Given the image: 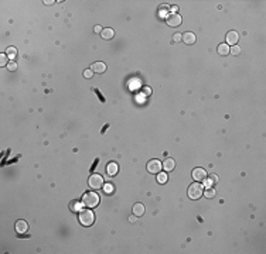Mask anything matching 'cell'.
I'll use <instances>...</instances> for the list:
<instances>
[{
    "instance_id": "cell-1",
    "label": "cell",
    "mask_w": 266,
    "mask_h": 254,
    "mask_svg": "<svg viewBox=\"0 0 266 254\" xmlns=\"http://www.w3.org/2000/svg\"><path fill=\"white\" fill-rule=\"evenodd\" d=\"M82 203L86 208H96L99 205V195L95 192H86L82 196Z\"/></svg>"
},
{
    "instance_id": "cell-2",
    "label": "cell",
    "mask_w": 266,
    "mask_h": 254,
    "mask_svg": "<svg viewBox=\"0 0 266 254\" xmlns=\"http://www.w3.org/2000/svg\"><path fill=\"white\" fill-rule=\"evenodd\" d=\"M94 220H95V215L91 212L88 208H86V209H82L81 212H79V222H81V225L91 226L94 223Z\"/></svg>"
},
{
    "instance_id": "cell-3",
    "label": "cell",
    "mask_w": 266,
    "mask_h": 254,
    "mask_svg": "<svg viewBox=\"0 0 266 254\" xmlns=\"http://www.w3.org/2000/svg\"><path fill=\"white\" fill-rule=\"evenodd\" d=\"M204 193V186L202 184H191L188 188V196L190 199H200L201 195Z\"/></svg>"
},
{
    "instance_id": "cell-4",
    "label": "cell",
    "mask_w": 266,
    "mask_h": 254,
    "mask_svg": "<svg viewBox=\"0 0 266 254\" xmlns=\"http://www.w3.org/2000/svg\"><path fill=\"white\" fill-rule=\"evenodd\" d=\"M103 178L102 175H99V174H92V175L88 178V185H89L92 189H99L103 186Z\"/></svg>"
},
{
    "instance_id": "cell-5",
    "label": "cell",
    "mask_w": 266,
    "mask_h": 254,
    "mask_svg": "<svg viewBox=\"0 0 266 254\" xmlns=\"http://www.w3.org/2000/svg\"><path fill=\"white\" fill-rule=\"evenodd\" d=\"M166 21H167V25H170V27H178L181 24V16L178 13H170L166 17Z\"/></svg>"
},
{
    "instance_id": "cell-6",
    "label": "cell",
    "mask_w": 266,
    "mask_h": 254,
    "mask_svg": "<svg viewBox=\"0 0 266 254\" xmlns=\"http://www.w3.org/2000/svg\"><path fill=\"white\" fill-rule=\"evenodd\" d=\"M161 168H163V164L159 160H150L147 162V171L150 174H159Z\"/></svg>"
},
{
    "instance_id": "cell-7",
    "label": "cell",
    "mask_w": 266,
    "mask_h": 254,
    "mask_svg": "<svg viewBox=\"0 0 266 254\" xmlns=\"http://www.w3.org/2000/svg\"><path fill=\"white\" fill-rule=\"evenodd\" d=\"M192 178H194V181H197V182H201V181H204L205 178H207V172L202 168H195L192 171Z\"/></svg>"
},
{
    "instance_id": "cell-8",
    "label": "cell",
    "mask_w": 266,
    "mask_h": 254,
    "mask_svg": "<svg viewBox=\"0 0 266 254\" xmlns=\"http://www.w3.org/2000/svg\"><path fill=\"white\" fill-rule=\"evenodd\" d=\"M27 229H29V223H27L26 220H17L16 222V232L19 234L26 233Z\"/></svg>"
},
{
    "instance_id": "cell-9",
    "label": "cell",
    "mask_w": 266,
    "mask_h": 254,
    "mask_svg": "<svg viewBox=\"0 0 266 254\" xmlns=\"http://www.w3.org/2000/svg\"><path fill=\"white\" fill-rule=\"evenodd\" d=\"M91 69H92V72H96V74H103L106 71V65L103 62H94Z\"/></svg>"
},
{
    "instance_id": "cell-10",
    "label": "cell",
    "mask_w": 266,
    "mask_h": 254,
    "mask_svg": "<svg viewBox=\"0 0 266 254\" xmlns=\"http://www.w3.org/2000/svg\"><path fill=\"white\" fill-rule=\"evenodd\" d=\"M238 38H239V35H238L237 31H229V33L226 34V42L231 45H237Z\"/></svg>"
},
{
    "instance_id": "cell-11",
    "label": "cell",
    "mask_w": 266,
    "mask_h": 254,
    "mask_svg": "<svg viewBox=\"0 0 266 254\" xmlns=\"http://www.w3.org/2000/svg\"><path fill=\"white\" fill-rule=\"evenodd\" d=\"M174 167H176V161L173 160V158H167V160L163 162V168L166 169V172H170L174 169Z\"/></svg>"
},
{
    "instance_id": "cell-12",
    "label": "cell",
    "mask_w": 266,
    "mask_h": 254,
    "mask_svg": "<svg viewBox=\"0 0 266 254\" xmlns=\"http://www.w3.org/2000/svg\"><path fill=\"white\" fill-rule=\"evenodd\" d=\"M133 215L135 216H143L144 215V205L143 203H136L133 206Z\"/></svg>"
},
{
    "instance_id": "cell-13",
    "label": "cell",
    "mask_w": 266,
    "mask_h": 254,
    "mask_svg": "<svg viewBox=\"0 0 266 254\" xmlns=\"http://www.w3.org/2000/svg\"><path fill=\"white\" fill-rule=\"evenodd\" d=\"M106 172H108V175H111V176L116 175L118 174V164L116 162H109L106 167Z\"/></svg>"
},
{
    "instance_id": "cell-14",
    "label": "cell",
    "mask_w": 266,
    "mask_h": 254,
    "mask_svg": "<svg viewBox=\"0 0 266 254\" xmlns=\"http://www.w3.org/2000/svg\"><path fill=\"white\" fill-rule=\"evenodd\" d=\"M183 41L185 42V44H194L195 42V35L192 33H185L184 35H183Z\"/></svg>"
},
{
    "instance_id": "cell-15",
    "label": "cell",
    "mask_w": 266,
    "mask_h": 254,
    "mask_svg": "<svg viewBox=\"0 0 266 254\" xmlns=\"http://www.w3.org/2000/svg\"><path fill=\"white\" fill-rule=\"evenodd\" d=\"M70 209H71V212H74V213H77V212H81L82 210V205H81V202H78V201H72L70 203Z\"/></svg>"
},
{
    "instance_id": "cell-16",
    "label": "cell",
    "mask_w": 266,
    "mask_h": 254,
    "mask_svg": "<svg viewBox=\"0 0 266 254\" xmlns=\"http://www.w3.org/2000/svg\"><path fill=\"white\" fill-rule=\"evenodd\" d=\"M101 34H102V38H105V40H112L115 35V31L112 28H103Z\"/></svg>"
},
{
    "instance_id": "cell-17",
    "label": "cell",
    "mask_w": 266,
    "mask_h": 254,
    "mask_svg": "<svg viewBox=\"0 0 266 254\" xmlns=\"http://www.w3.org/2000/svg\"><path fill=\"white\" fill-rule=\"evenodd\" d=\"M6 55H7L9 59H14L17 55V49L14 48V47H9V48L6 49Z\"/></svg>"
},
{
    "instance_id": "cell-18",
    "label": "cell",
    "mask_w": 266,
    "mask_h": 254,
    "mask_svg": "<svg viewBox=\"0 0 266 254\" xmlns=\"http://www.w3.org/2000/svg\"><path fill=\"white\" fill-rule=\"evenodd\" d=\"M229 52V45L228 44H221L218 47V54L219 55H226Z\"/></svg>"
},
{
    "instance_id": "cell-19",
    "label": "cell",
    "mask_w": 266,
    "mask_h": 254,
    "mask_svg": "<svg viewBox=\"0 0 266 254\" xmlns=\"http://www.w3.org/2000/svg\"><path fill=\"white\" fill-rule=\"evenodd\" d=\"M167 12H168L167 6H160L159 7V16L161 17V18H166V17H167Z\"/></svg>"
},
{
    "instance_id": "cell-20",
    "label": "cell",
    "mask_w": 266,
    "mask_h": 254,
    "mask_svg": "<svg viewBox=\"0 0 266 254\" xmlns=\"http://www.w3.org/2000/svg\"><path fill=\"white\" fill-rule=\"evenodd\" d=\"M157 181H159L160 184H164L167 181V174L166 172H159L157 174Z\"/></svg>"
},
{
    "instance_id": "cell-21",
    "label": "cell",
    "mask_w": 266,
    "mask_h": 254,
    "mask_svg": "<svg viewBox=\"0 0 266 254\" xmlns=\"http://www.w3.org/2000/svg\"><path fill=\"white\" fill-rule=\"evenodd\" d=\"M7 55L6 54H0V66H7Z\"/></svg>"
},
{
    "instance_id": "cell-22",
    "label": "cell",
    "mask_w": 266,
    "mask_h": 254,
    "mask_svg": "<svg viewBox=\"0 0 266 254\" xmlns=\"http://www.w3.org/2000/svg\"><path fill=\"white\" fill-rule=\"evenodd\" d=\"M202 195H205L207 198H209V199H211V198L215 196V191H214L212 188H207V191H205V192L202 193Z\"/></svg>"
},
{
    "instance_id": "cell-23",
    "label": "cell",
    "mask_w": 266,
    "mask_h": 254,
    "mask_svg": "<svg viewBox=\"0 0 266 254\" xmlns=\"http://www.w3.org/2000/svg\"><path fill=\"white\" fill-rule=\"evenodd\" d=\"M103 191L106 193H112L113 192V185L112 184H103Z\"/></svg>"
},
{
    "instance_id": "cell-24",
    "label": "cell",
    "mask_w": 266,
    "mask_h": 254,
    "mask_svg": "<svg viewBox=\"0 0 266 254\" xmlns=\"http://www.w3.org/2000/svg\"><path fill=\"white\" fill-rule=\"evenodd\" d=\"M229 52H232L233 55H239L241 54V48L238 45H232V48H229Z\"/></svg>"
},
{
    "instance_id": "cell-25",
    "label": "cell",
    "mask_w": 266,
    "mask_h": 254,
    "mask_svg": "<svg viewBox=\"0 0 266 254\" xmlns=\"http://www.w3.org/2000/svg\"><path fill=\"white\" fill-rule=\"evenodd\" d=\"M7 69H9V71H16V69H17V64H16L14 61H10V62L7 64Z\"/></svg>"
},
{
    "instance_id": "cell-26",
    "label": "cell",
    "mask_w": 266,
    "mask_h": 254,
    "mask_svg": "<svg viewBox=\"0 0 266 254\" xmlns=\"http://www.w3.org/2000/svg\"><path fill=\"white\" fill-rule=\"evenodd\" d=\"M142 92H143L144 96H150V95H152V88H149V86H143Z\"/></svg>"
},
{
    "instance_id": "cell-27",
    "label": "cell",
    "mask_w": 266,
    "mask_h": 254,
    "mask_svg": "<svg viewBox=\"0 0 266 254\" xmlns=\"http://www.w3.org/2000/svg\"><path fill=\"white\" fill-rule=\"evenodd\" d=\"M92 75H94L92 69H86V71H84V76H85V78L91 79V78H92Z\"/></svg>"
},
{
    "instance_id": "cell-28",
    "label": "cell",
    "mask_w": 266,
    "mask_h": 254,
    "mask_svg": "<svg viewBox=\"0 0 266 254\" xmlns=\"http://www.w3.org/2000/svg\"><path fill=\"white\" fill-rule=\"evenodd\" d=\"M173 40H174V41H181V40H183V35H181V34H174V35H173Z\"/></svg>"
},
{
    "instance_id": "cell-29",
    "label": "cell",
    "mask_w": 266,
    "mask_h": 254,
    "mask_svg": "<svg viewBox=\"0 0 266 254\" xmlns=\"http://www.w3.org/2000/svg\"><path fill=\"white\" fill-rule=\"evenodd\" d=\"M212 184H214V182H212L211 179H207V181L204 182V185L207 186V188H211V186H212Z\"/></svg>"
},
{
    "instance_id": "cell-30",
    "label": "cell",
    "mask_w": 266,
    "mask_h": 254,
    "mask_svg": "<svg viewBox=\"0 0 266 254\" xmlns=\"http://www.w3.org/2000/svg\"><path fill=\"white\" fill-rule=\"evenodd\" d=\"M94 31H95V33H102V27H101V25H95Z\"/></svg>"
},
{
    "instance_id": "cell-31",
    "label": "cell",
    "mask_w": 266,
    "mask_h": 254,
    "mask_svg": "<svg viewBox=\"0 0 266 254\" xmlns=\"http://www.w3.org/2000/svg\"><path fill=\"white\" fill-rule=\"evenodd\" d=\"M209 179L212 181V182H217V181H218V176H217V175H214V174H211V176H209Z\"/></svg>"
},
{
    "instance_id": "cell-32",
    "label": "cell",
    "mask_w": 266,
    "mask_h": 254,
    "mask_svg": "<svg viewBox=\"0 0 266 254\" xmlns=\"http://www.w3.org/2000/svg\"><path fill=\"white\" fill-rule=\"evenodd\" d=\"M136 219H137V216H135V215H132V216L129 217V220H130L132 223H133V222H136Z\"/></svg>"
},
{
    "instance_id": "cell-33",
    "label": "cell",
    "mask_w": 266,
    "mask_h": 254,
    "mask_svg": "<svg viewBox=\"0 0 266 254\" xmlns=\"http://www.w3.org/2000/svg\"><path fill=\"white\" fill-rule=\"evenodd\" d=\"M177 10H178V7H177V6H171V12L173 13H177Z\"/></svg>"
}]
</instances>
